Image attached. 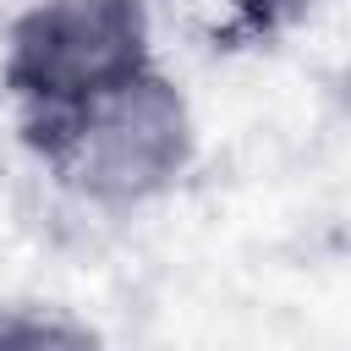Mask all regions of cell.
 <instances>
[{
    "instance_id": "obj_1",
    "label": "cell",
    "mask_w": 351,
    "mask_h": 351,
    "mask_svg": "<svg viewBox=\"0 0 351 351\" xmlns=\"http://www.w3.org/2000/svg\"><path fill=\"white\" fill-rule=\"evenodd\" d=\"M27 132L55 176L104 208H137L170 192L197 159L192 104L181 82H170L159 66H143L93 104Z\"/></svg>"
},
{
    "instance_id": "obj_2",
    "label": "cell",
    "mask_w": 351,
    "mask_h": 351,
    "mask_svg": "<svg viewBox=\"0 0 351 351\" xmlns=\"http://www.w3.org/2000/svg\"><path fill=\"white\" fill-rule=\"evenodd\" d=\"M154 66L143 0H27L5 33L0 77L27 126L60 121Z\"/></svg>"
},
{
    "instance_id": "obj_3",
    "label": "cell",
    "mask_w": 351,
    "mask_h": 351,
    "mask_svg": "<svg viewBox=\"0 0 351 351\" xmlns=\"http://www.w3.org/2000/svg\"><path fill=\"white\" fill-rule=\"evenodd\" d=\"M0 351H110V340L66 307L22 302L0 307Z\"/></svg>"
}]
</instances>
